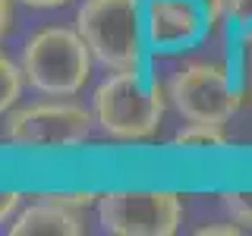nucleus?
<instances>
[{
    "instance_id": "nucleus-2",
    "label": "nucleus",
    "mask_w": 252,
    "mask_h": 236,
    "mask_svg": "<svg viewBox=\"0 0 252 236\" xmlns=\"http://www.w3.org/2000/svg\"><path fill=\"white\" fill-rule=\"evenodd\" d=\"M92 51L79 29L47 26L22 44L19 66L26 82L47 98H73L82 91L92 73Z\"/></svg>"
},
{
    "instance_id": "nucleus-16",
    "label": "nucleus",
    "mask_w": 252,
    "mask_h": 236,
    "mask_svg": "<svg viewBox=\"0 0 252 236\" xmlns=\"http://www.w3.org/2000/svg\"><path fill=\"white\" fill-rule=\"evenodd\" d=\"M202 6L208 10V19L211 22L224 19V13H227V0H202Z\"/></svg>"
},
{
    "instance_id": "nucleus-14",
    "label": "nucleus",
    "mask_w": 252,
    "mask_h": 236,
    "mask_svg": "<svg viewBox=\"0 0 252 236\" xmlns=\"http://www.w3.org/2000/svg\"><path fill=\"white\" fill-rule=\"evenodd\" d=\"M19 202H22V195L16 192V189H6L3 195H0V220H13L16 217V208H19Z\"/></svg>"
},
{
    "instance_id": "nucleus-3",
    "label": "nucleus",
    "mask_w": 252,
    "mask_h": 236,
    "mask_svg": "<svg viewBox=\"0 0 252 236\" xmlns=\"http://www.w3.org/2000/svg\"><path fill=\"white\" fill-rule=\"evenodd\" d=\"M76 29L104 69H142V41H148L142 0H85L76 13Z\"/></svg>"
},
{
    "instance_id": "nucleus-7",
    "label": "nucleus",
    "mask_w": 252,
    "mask_h": 236,
    "mask_svg": "<svg viewBox=\"0 0 252 236\" xmlns=\"http://www.w3.org/2000/svg\"><path fill=\"white\" fill-rule=\"evenodd\" d=\"M145 38L155 51H183L211 26L202 0H142Z\"/></svg>"
},
{
    "instance_id": "nucleus-5",
    "label": "nucleus",
    "mask_w": 252,
    "mask_h": 236,
    "mask_svg": "<svg viewBox=\"0 0 252 236\" xmlns=\"http://www.w3.org/2000/svg\"><path fill=\"white\" fill-rule=\"evenodd\" d=\"M94 208L117 236H170L183 220V199L170 189H114L98 195Z\"/></svg>"
},
{
    "instance_id": "nucleus-8",
    "label": "nucleus",
    "mask_w": 252,
    "mask_h": 236,
    "mask_svg": "<svg viewBox=\"0 0 252 236\" xmlns=\"http://www.w3.org/2000/svg\"><path fill=\"white\" fill-rule=\"evenodd\" d=\"M82 230V211L63 208L41 195L10 220V236H79Z\"/></svg>"
},
{
    "instance_id": "nucleus-10",
    "label": "nucleus",
    "mask_w": 252,
    "mask_h": 236,
    "mask_svg": "<svg viewBox=\"0 0 252 236\" xmlns=\"http://www.w3.org/2000/svg\"><path fill=\"white\" fill-rule=\"evenodd\" d=\"M22 85H29L22 66L13 63L3 54V57H0V110H3V114L16 107V101H19V94H22Z\"/></svg>"
},
{
    "instance_id": "nucleus-1",
    "label": "nucleus",
    "mask_w": 252,
    "mask_h": 236,
    "mask_svg": "<svg viewBox=\"0 0 252 236\" xmlns=\"http://www.w3.org/2000/svg\"><path fill=\"white\" fill-rule=\"evenodd\" d=\"M94 123L117 142H139L158 132L164 120V91L142 69L114 73L94 88Z\"/></svg>"
},
{
    "instance_id": "nucleus-15",
    "label": "nucleus",
    "mask_w": 252,
    "mask_h": 236,
    "mask_svg": "<svg viewBox=\"0 0 252 236\" xmlns=\"http://www.w3.org/2000/svg\"><path fill=\"white\" fill-rule=\"evenodd\" d=\"M195 233H199V236H240L243 224L236 227V220H233V224H208V227H199Z\"/></svg>"
},
{
    "instance_id": "nucleus-18",
    "label": "nucleus",
    "mask_w": 252,
    "mask_h": 236,
    "mask_svg": "<svg viewBox=\"0 0 252 236\" xmlns=\"http://www.w3.org/2000/svg\"><path fill=\"white\" fill-rule=\"evenodd\" d=\"M26 6H35V10H54V6H66L69 0H19Z\"/></svg>"
},
{
    "instance_id": "nucleus-4",
    "label": "nucleus",
    "mask_w": 252,
    "mask_h": 236,
    "mask_svg": "<svg viewBox=\"0 0 252 236\" xmlns=\"http://www.w3.org/2000/svg\"><path fill=\"white\" fill-rule=\"evenodd\" d=\"M94 114L73 101H41L19 107L6 117L3 136L10 145L26 151H66L82 145L92 132Z\"/></svg>"
},
{
    "instance_id": "nucleus-11",
    "label": "nucleus",
    "mask_w": 252,
    "mask_h": 236,
    "mask_svg": "<svg viewBox=\"0 0 252 236\" xmlns=\"http://www.w3.org/2000/svg\"><path fill=\"white\" fill-rule=\"evenodd\" d=\"M224 19L230 22L243 44H252V0H227Z\"/></svg>"
},
{
    "instance_id": "nucleus-9",
    "label": "nucleus",
    "mask_w": 252,
    "mask_h": 236,
    "mask_svg": "<svg viewBox=\"0 0 252 236\" xmlns=\"http://www.w3.org/2000/svg\"><path fill=\"white\" fill-rule=\"evenodd\" d=\"M173 148H186V151H220V148H227V136L218 123H189L173 136Z\"/></svg>"
},
{
    "instance_id": "nucleus-17",
    "label": "nucleus",
    "mask_w": 252,
    "mask_h": 236,
    "mask_svg": "<svg viewBox=\"0 0 252 236\" xmlns=\"http://www.w3.org/2000/svg\"><path fill=\"white\" fill-rule=\"evenodd\" d=\"M13 26V0H0V31H10Z\"/></svg>"
},
{
    "instance_id": "nucleus-12",
    "label": "nucleus",
    "mask_w": 252,
    "mask_h": 236,
    "mask_svg": "<svg viewBox=\"0 0 252 236\" xmlns=\"http://www.w3.org/2000/svg\"><path fill=\"white\" fill-rule=\"evenodd\" d=\"M224 208L236 224L252 227V189H236V192H224Z\"/></svg>"
},
{
    "instance_id": "nucleus-6",
    "label": "nucleus",
    "mask_w": 252,
    "mask_h": 236,
    "mask_svg": "<svg viewBox=\"0 0 252 236\" xmlns=\"http://www.w3.org/2000/svg\"><path fill=\"white\" fill-rule=\"evenodd\" d=\"M167 101L186 123L224 126L240 110V88L224 66L192 63L167 82Z\"/></svg>"
},
{
    "instance_id": "nucleus-13",
    "label": "nucleus",
    "mask_w": 252,
    "mask_h": 236,
    "mask_svg": "<svg viewBox=\"0 0 252 236\" xmlns=\"http://www.w3.org/2000/svg\"><path fill=\"white\" fill-rule=\"evenodd\" d=\"M41 199L47 202H57L63 205V208H73V211H85V208H92V205H98V195L89 192V189H82V192H41Z\"/></svg>"
}]
</instances>
